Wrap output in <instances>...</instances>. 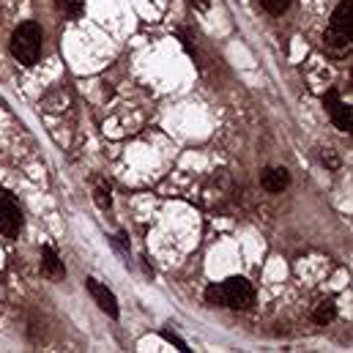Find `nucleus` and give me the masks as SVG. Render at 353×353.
I'll return each mask as SVG.
<instances>
[{"label":"nucleus","instance_id":"10","mask_svg":"<svg viewBox=\"0 0 353 353\" xmlns=\"http://www.w3.org/2000/svg\"><path fill=\"white\" fill-rule=\"evenodd\" d=\"M290 3L293 0H261V6H263L265 11L271 14V17H279V14H285L288 8H290Z\"/></svg>","mask_w":353,"mask_h":353},{"label":"nucleus","instance_id":"3","mask_svg":"<svg viewBox=\"0 0 353 353\" xmlns=\"http://www.w3.org/2000/svg\"><path fill=\"white\" fill-rule=\"evenodd\" d=\"M41 44H44V33L39 22H22L14 33H11V55L22 63V66H33L41 55Z\"/></svg>","mask_w":353,"mask_h":353},{"label":"nucleus","instance_id":"11","mask_svg":"<svg viewBox=\"0 0 353 353\" xmlns=\"http://www.w3.org/2000/svg\"><path fill=\"white\" fill-rule=\"evenodd\" d=\"M93 200H96V205L99 208H110L112 205V197H110V186H104V183H99L96 189H93Z\"/></svg>","mask_w":353,"mask_h":353},{"label":"nucleus","instance_id":"15","mask_svg":"<svg viewBox=\"0 0 353 353\" xmlns=\"http://www.w3.org/2000/svg\"><path fill=\"white\" fill-rule=\"evenodd\" d=\"M192 3H194L197 8H208V6H211V0H192Z\"/></svg>","mask_w":353,"mask_h":353},{"label":"nucleus","instance_id":"5","mask_svg":"<svg viewBox=\"0 0 353 353\" xmlns=\"http://www.w3.org/2000/svg\"><path fill=\"white\" fill-rule=\"evenodd\" d=\"M323 107L329 110V115H332V121H334V126H337L340 132H351V123H353L351 107L340 99V93L334 88L323 93Z\"/></svg>","mask_w":353,"mask_h":353},{"label":"nucleus","instance_id":"7","mask_svg":"<svg viewBox=\"0 0 353 353\" xmlns=\"http://www.w3.org/2000/svg\"><path fill=\"white\" fill-rule=\"evenodd\" d=\"M41 274L52 282H63L66 279V265L58 258V252L52 247H44L41 250Z\"/></svg>","mask_w":353,"mask_h":353},{"label":"nucleus","instance_id":"9","mask_svg":"<svg viewBox=\"0 0 353 353\" xmlns=\"http://www.w3.org/2000/svg\"><path fill=\"white\" fill-rule=\"evenodd\" d=\"M337 318V304H334V299H321L318 304H315V310H312V321L318 323V326H326V323H332Z\"/></svg>","mask_w":353,"mask_h":353},{"label":"nucleus","instance_id":"12","mask_svg":"<svg viewBox=\"0 0 353 353\" xmlns=\"http://www.w3.org/2000/svg\"><path fill=\"white\" fill-rule=\"evenodd\" d=\"M61 8H63V11L69 14V19H77V17H80V14L85 11L80 0H61Z\"/></svg>","mask_w":353,"mask_h":353},{"label":"nucleus","instance_id":"6","mask_svg":"<svg viewBox=\"0 0 353 353\" xmlns=\"http://www.w3.org/2000/svg\"><path fill=\"white\" fill-rule=\"evenodd\" d=\"M85 288H88V293L93 296V301L99 304L101 312H107L110 318H118V299H115V293H112L107 285H101L99 279L88 276V279H85Z\"/></svg>","mask_w":353,"mask_h":353},{"label":"nucleus","instance_id":"4","mask_svg":"<svg viewBox=\"0 0 353 353\" xmlns=\"http://www.w3.org/2000/svg\"><path fill=\"white\" fill-rule=\"evenodd\" d=\"M22 225H25V216H22L19 203L6 189H0V233L6 239H17Z\"/></svg>","mask_w":353,"mask_h":353},{"label":"nucleus","instance_id":"13","mask_svg":"<svg viewBox=\"0 0 353 353\" xmlns=\"http://www.w3.org/2000/svg\"><path fill=\"white\" fill-rule=\"evenodd\" d=\"M321 162H323L329 170H337V168H340V159L334 157V151H332V148H323V151H321Z\"/></svg>","mask_w":353,"mask_h":353},{"label":"nucleus","instance_id":"14","mask_svg":"<svg viewBox=\"0 0 353 353\" xmlns=\"http://www.w3.org/2000/svg\"><path fill=\"white\" fill-rule=\"evenodd\" d=\"M162 337H165V340H168V343H173V345H176L178 351H189V345H186V343H183V340H181V337H178V334H173V332H162Z\"/></svg>","mask_w":353,"mask_h":353},{"label":"nucleus","instance_id":"1","mask_svg":"<svg viewBox=\"0 0 353 353\" xmlns=\"http://www.w3.org/2000/svg\"><path fill=\"white\" fill-rule=\"evenodd\" d=\"M205 304L211 307H230V310H250L255 304V288L244 276H230L225 282L205 288Z\"/></svg>","mask_w":353,"mask_h":353},{"label":"nucleus","instance_id":"8","mask_svg":"<svg viewBox=\"0 0 353 353\" xmlns=\"http://www.w3.org/2000/svg\"><path fill=\"white\" fill-rule=\"evenodd\" d=\"M261 186L271 194H279L282 189L290 186V173L285 168H265L261 170Z\"/></svg>","mask_w":353,"mask_h":353},{"label":"nucleus","instance_id":"2","mask_svg":"<svg viewBox=\"0 0 353 353\" xmlns=\"http://www.w3.org/2000/svg\"><path fill=\"white\" fill-rule=\"evenodd\" d=\"M351 41H353V0H340L334 14H332V22H329V30L323 36V47L329 55L334 58H343L351 52Z\"/></svg>","mask_w":353,"mask_h":353}]
</instances>
